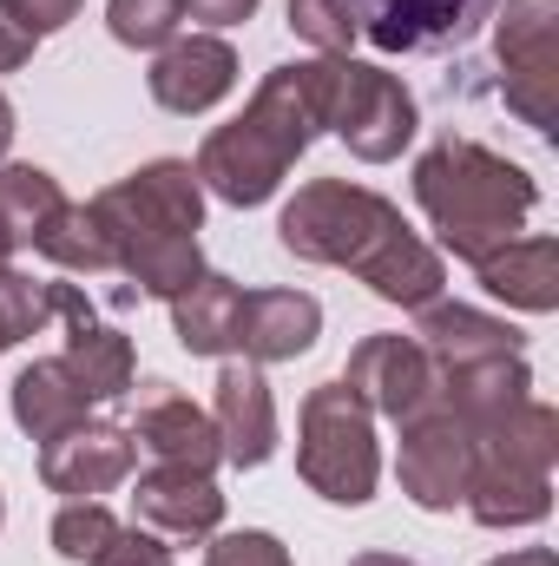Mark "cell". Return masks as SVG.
Here are the masks:
<instances>
[{
  "instance_id": "34",
  "label": "cell",
  "mask_w": 559,
  "mask_h": 566,
  "mask_svg": "<svg viewBox=\"0 0 559 566\" xmlns=\"http://www.w3.org/2000/svg\"><path fill=\"white\" fill-rule=\"evenodd\" d=\"M27 60H33V33L0 7V73H13V66H27Z\"/></svg>"
},
{
  "instance_id": "19",
  "label": "cell",
  "mask_w": 559,
  "mask_h": 566,
  "mask_svg": "<svg viewBox=\"0 0 559 566\" xmlns=\"http://www.w3.org/2000/svg\"><path fill=\"white\" fill-rule=\"evenodd\" d=\"M474 271H481V290H487V296L547 316L559 303V238H514V244H500L494 258H481Z\"/></svg>"
},
{
  "instance_id": "5",
  "label": "cell",
  "mask_w": 559,
  "mask_h": 566,
  "mask_svg": "<svg viewBox=\"0 0 559 566\" xmlns=\"http://www.w3.org/2000/svg\"><path fill=\"white\" fill-rule=\"evenodd\" d=\"M389 231H402V211L382 191H362L349 178L303 185L277 218V238L289 258H303V264H342V271H356Z\"/></svg>"
},
{
  "instance_id": "13",
  "label": "cell",
  "mask_w": 559,
  "mask_h": 566,
  "mask_svg": "<svg viewBox=\"0 0 559 566\" xmlns=\"http://www.w3.org/2000/svg\"><path fill=\"white\" fill-rule=\"evenodd\" d=\"M133 396H139L133 441L158 454V468H198V474H211V468L224 461L218 422H211L191 396H178L171 382H133Z\"/></svg>"
},
{
  "instance_id": "25",
  "label": "cell",
  "mask_w": 559,
  "mask_h": 566,
  "mask_svg": "<svg viewBox=\"0 0 559 566\" xmlns=\"http://www.w3.org/2000/svg\"><path fill=\"white\" fill-rule=\"evenodd\" d=\"M60 211H66V198H60L53 171H40V165H0V224H7L13 244H33Z\"/></svg>"
},
{
  "instance_id": "18",
  "label": "cell",
  "mask_w": 559,
  "mask_h": 566,
  "mask_svg": "<svg viewBox=\"0 0 559 566\" xmlns=\"http://www.w3.org/2000/svg\"><path fill=\"white\" fill-rule=\"evenodd\" d=\"M481 527H534L553 507V474L540 468H507V461H474L467 474V501H461Z\"/></svg>"
},
{
  "instance_id": "27",
  "label": "cell",
  "mask_w": 559,
  "mask_h": 566,
  "mask_svg": "<svg viewBox=\"0 0 559 566\" xmlns=\"http://www.w3.org/2000/svg\"><path fill=\"white\" fill-rule=\"evenodd\" d=\"M106 27H113L119 46L158 53L165 40H178V27H184V0H106Z\"/></svg>"
},
{
  "instance_id": "39",
  "label": "cell",
  "mask_w": 559,
  "mask_h": 566,
  "mask_svg": "<svg viewBox=\"0 0 559 566\" xmlns=\"http://www.w3.org/2000/svg\"><path fill=\"white\" fill-rule=\"evenodd\" d=\"M13 251H20V244H13V238H7V224H0V271H7V258H13Z\"/></svg>"
},
{
  "instance_id": "24",
  "label": "cell",
  "mask_w": 559,
  "mask_h": 566,
  "mask_svg": "<svg viewBox=\"0 0 559 566\" xmlns=\"http://www.w3.org/2000/svg\"><path fill=\"white\" fill-rule=\"evenodd\" d=\"M33 251H40L46 264L73 271V277H106V271H113V244H106L93 205H66V211L33 238Z\"/></svg>"
},
{
  "instance_id": "1",
  "label": "cell",
  "mask_w": 559,
  "mask_h": 566,
  "mask_svg": "<svg viewBox=\"0 0 559 566\" xmlns=\"http://www.w3.org/2000/svg\"><path fill=\"white\" fill-rule=\"evenodd\" d=\"M415 205L428 211V224L441 231V244H447L461 264H481V258H494L500 244L520 238V224H527L534 205H540V185H534L514 158H500V151H487V145L447 133L441 145L421 151Z\"/></svg>"
},
{
  "instance_id": "8",
  "label": "cell",
  "mask_w": 559,
  "mask_h": 566,
  "mask_svg": "<svg viewBox=\"0 0 559 566\" xmlns=\"http://www.w3.org/2000/svg\"><path fill=\"white\" fill-rule=\"evenodd\" d=\"M342 389L369 409V416H389V422H415L421 409L441 402V369L428 363L415 336H362L349 369H342Z\"/></svg>"
},
{
  "instance_id": "15",
  "label": "cell",
  "mask_w": 559,
  "mask_h": 566,
  "mask_svg": "<svg viewBox=\"0 0 559 566\" xmlns=\"http://www.w3.org/2000/svg\"><path fill=\"white\" fill-rule=\"evenodd\" d=\"M323 329V303L309 290H244L238 296V356L244 363H296Z\"/></svg>"
},
{
  "instance_id": "7",
  "label": "cell",
  "mask_w": 559,
  "mask_h": 566,
  "mask_svg": "<svg viewBox=\"0 0 559 566\" xmlns=\"http://www.w3.org/2000/svg\"><path fill=\"white\" fill-rule=\"evenodd\" d=\"M494 53L507 73V106L547 133L559 113V0H507L494 20Z\"/></svg>"
},
{
  "instance_id": "31",
  "label": "cell",
  "mask_w": 559,
  "mask_h": 566,
  "mask_svg": "<svg viewBox=\"0 0 559 566\" xmlns=\"http://www.w3.org/2000/svg\"><path fill=\"white\" fill-rule=\"evenodd\" d=\"M204 566H296V560L283 554L277 534H257V527H244V534H224V541H211Z\"/></svg>"
},
{
  "instance_id": "35",
  "label": "cell",
  "mask_w": 559,
  "mask_h": 566,
  "mask_svg": "<svg viewBox=\"0 0 559 566\" xmlns=\"http://www.w3.org/2000/svg\"><path fill=\"white\" fill-rule=\"evenodd\" d=\"M251 13H257V0H184V20H211V27H238Z\"/></svg>"
},
{
  "instance_id": "11",
  "label": "cell",
  "mask_w": 559,
  "mask_h": 566,
  "mask_svg": "<svg viewBox=\"0 0 559 566\" xmlns=\"http://www.w3.org/2000/svg\"><path fill=\"white\" fill-rule=\"evenodd\" d=\"M356 33L382 53H447L461 46L494 0H349Z\"/></svg>"
},
{
  "instance_id": "10",
  "label": "cell",
  "mask_w": 559,
  "mask_h": 566,
  "mask_svg": "<svg viewBox=\"0 0 559 566\" xmlns=\"http://www.w3.org/2000/svg\"><path fill=\"white\" fill-rule=\"evenodd\" d=\"M133 461H139L133 428L93 422V416L80 428H66V434H53V441H40V481H46L53 494H66V501H99V494H113V488L133 474Z\"/></svg>"
},
{
  "instance_id": "29",
  "label": "cell",
  "mask_w": 559,
  "mask_h": 566,
  "mask_svg": "<svg viewBox=\"0 0 559 566\" xmlns=\"http://www.w3.org/2000/svg\"><path fill=\"white\" fill-rule=\"evenodd\" d=\"M46 316H60V283H33V277H20V271H0V323H7L13 343L40 336Z\"/></svg>"
},
{
  "instance_id": "12",
  "label": "cell",
  "mask_w": 559,
  "mask_h": 566,
  "mask_svg": "<svg viewBox=\"0 0 559 566\" xmlns=\"http://www.w3.org/2000/svg\"><path fill=\"white\" fill-rule=\"evenodd\" d=\"M151 99L165 106V113H211L231 86H238V53H231V40H218V33H178V40H165L158 46V60H151Z\"/></svg>"
},
{
  "instance_id": "17",
  "label": "cell",
  "mask_w": 559,
  "mask_h": 566,
  "mask_svg": "<svg viewBox=\"0 0 559 566\" xmlns=\"http://www.w3.org/2000/svg\"><path fill=\"white\" fill-rule=\"evenodd\" d=\"M415 343L428 349L434 369H467V363H494V356H520V329L494 323L467 303H421L415 310Z\"/></svg>"
},
{
  "instance_id": "16",
  "label": "cell",
  "mask_w": 559,
  "mask_h": 566,
  "mask_svg": "<svg viewBox=\"0 0 559 566\" xmlns=\"http://www.w3.org/2000/svg\"><path fill=\"white\" fill-rule=\"evenodd\" d=\"M133 514L158 541H204L224 521V494L198 468H151L139 481V494H133Z\"/></svg>"
},
{
  "instance_id": "3",
  "label": "cell",
  "mask_w": 559,
  "mask_h": 566,
  "mask_svg": "<svg viewBox=\"0 0 559 566\" xmlns=\"http://www.w3.org/2000/svg\"><path fill=\"white\" fill-rule=\"evenodd\" d=\"M309 86H316L323 126L349 145L356 158L389 165V158H402V145L415 139V126H421L415 99H409V86L395 73L362 66L349 53H323V60H309Z\"/></svg>"
},
{
  "instance_id": "37",
  "label": "cell",
  "mask_w": 559,
  "mask_h": 566,
  "mask_svg": "<svg viewBox=\"0 0 559 566\" xmlns=\"http://www.w3.org/2000/svg\"><path fill=\"white\" fill-rule=\"evenodd\" d=\"M7 145H13V106H7V93H0V158H7Z\"/></svg>"
},
{
  "instance_id": "14",
  "label": "cell",
  "mask_w": 559,
  "mask_h": 566,
  "mask_svg": "<svg viewBox=\"0 0 559 566\" xmlns=\"http://www.w3.org/2000/svg\"><path fill=\"white\" fill-rule=\"evenodd\" d=\"M211 422H218V448H224L231 468L271 461V448H277V402H271V382H264L257 363L224 356L218 396H211Z\"/></svg>"
},
{
  "instance_id": "40",
  "label": "cell",
  "mask_w": 559,
  "mask_h": 566,
  "mask_svg": "<svg viewBox=\"0 0 559 566\" xmlns=\"http://www.w3.org/2000/svg\"><path fill=\"white\" fill-rule=\"evenodd\" d=\"M7 349H13V336H7V323H0V356H7Z\"/></svg>"
},
{
  "instance_id": "30",
  "label": "cell",
  "mask_w": 559,
  "mask_h": 566,
  "mask_svg": "<svg viewBox=\"0 0 559 566\" xmlns=\"http://www.w3.org/2000/svg\"><path fill=\"white\" fill-rule=\"evenodd\" d=\"M289 27H296L316 53H349V46L362 40L349 0H289Z\"/></svg>"
},
{
  "instance_id": "38",
  "label": "cell",
  "mask_w": 559,
  "mask_h": 566,
  "mask_svg": "<svg viewBox=\"0 0 559 566\" xmlns=\"http://www.w3.org/2000/svg\"><path fill=\"white\" fill-rule=\"evenodd\" d=\"M349 566H415V560H402V554H356Z\"/></svg>"
},
{
  "instance_id": "21",
  "label": "cell",
  "mask_w": 559,
  "mask_h": 566,
  "mask_svg": "<svg viewBox=\"0 0 559 566\" xmlns=\"http://www.w3.org/2000/svg\"><path fill=\"white\" fill-rule=\"evenodd\" d=\"M60 369L86 389V402H119V396H133V343H126L119 329L93 323V316H73V323H66V356H60Z\"/></svg>"
},
{
  "instance_id": "6",
  "label": "cell",
  "mask_w": 559,
  "mask_h": 566,
  "mask_svg": "<svg viewBox=\"0 0 559 566\" xmlns=\"http://www.w3.org/2000/svg\"><path fill=\"white\" fill-rule=\"evenodd\" d=\"M93 218H99V231H106V244H113V271H126L133 290H145V296H165V303H171L184 283L204 277L198 238L178 231L133 178L113 185V191H99V198H93Z\"/></svg>"
},
{
  "instance_id": "9",
  "label": "cell",
  "mask_w": 559,
  "mask_h": 566,
  "mask_svg": "<svg viewBox=\"0 0 559 566\" xmlns=\"http://www.w3.org/2000/svg\"><path fill=\"white\" fill-rule=\"evenodd\" d=\"M395 474H402V494L428 507V514H447L467 501V474H474V434L454 422L441 402L421 409L415 422H402V454H395Z\"/></svg>"
},
{
  "instance_id": "2",
  "label": "cell",
  "mask_w": 559,
  "mask_h": 566,
  "mask_svg": "<svg viewBox=\"0 0 559 566\" xmlns=\"http://www.w3.org/2000/svg\"><path fill=\"white\" fill-rule=\"evenodd\" d=\"M323 133L316 113V86H309V60L303 66H277L257 99L244 106V119L218 126L204 151H198V185L218 191L224 205H264L283 185V171L309 151V139Z\"/></svg>"
},
{
  "instance_id": "28",
  "label": "cell",
  "mask_w": 559,
  "mask_h": 566,
  "mask_svg": "<svg viewBox=\"0 0 559 566\" xmlns=\"http://www.w3.org/2000/svg\"><path fill=\"white\" fill-rule=\"evenodd\" d=\"M113 534H119V521H113L99 501H66L60 521H53V547H60V560H80V566L99 560V554L113 547Z\"/></svg>"
},
{
  "instance_id": "41",
  "label": "cell",
  "mask_w": 559,
  "mask_h": 566,
  "mask_svg": "<svg viewBox=\"0 0 559 566\" xmlns=\"http://www.w3.org/2000/svg\"><path fill=\"white\" fill-rule=\"evenodd\" d=\"M0 521H7V507H0Z\"/></svg>"
},
{
  "instance_id": "36",
  "label": "cell",
  "mask_w": 559,
  "mask_h": 566,
  "mask_svg": "<svg viewBox=\"0 0 559 566\" xmlns=\"http://www.w3.org/2000/svg\"><path fill=\"white\" fill-rule=\"evenodd\" d=\"M487 566H559L553 547H514V554H500V560H487Z\"/></svg>"
},
{
  "instance_id": "23",
  "label": "cell",
  "mask_w": 559,
  "mask_h": 566,
  "mask_svg": "<svg viewBox=\"0 0 559 566\" xmlns=\"http://www.w3.org/2000/svg\"><path fill=\"white\" fill-rule=\"evenodd\" d=\"M86 389L60 369V356L53 363H33V369H20V382H13V422L27 428L33 441H53V434H66V428L86 422Z\"/></svg>"
},
{
  "instance_id": "26",
  "label": "cell",
  "mask_w": 559,
  "mask_h": 566,
  "mask_svg": "<svg viewBox=\"0 0 559 566\" xmlns=\"http://www.w3.org/2000/svg\"><path fill=\"white\" fill-rule=\"evenodd\" d=\"M133 185H139L178 231L198 238V224H204V185H198V171H191L184 158H158V165H145V171H133Z\"/></svg>"
},
{
  "instance_id": "32",
  "label": "cell",
  "mask_w": 559,
  "mask_h": 566,
  "mask_svg": "<svg viewBox=\"0 0 559 566\" xmlns=\"http://www.w3.org/2000/svg\"><path fill=\"white\" fill-rule=\"evenodd\" d=\"M93 566H171V547H165L151 527H119L113 547H106Z\"/></svg>"
},
{
  "instance_id": "4",
  "label": "cell",
  "mask_w": 559,
  "mask_h": 566,
  "mask_svg": "<svg viewBox=\"0 0 559 566\" xmlns=\"http://www.w3.org/2000/svg\"><path fill=\"white\" fill-rule=\"evenodd\" d=\"M296 474L336 501V507H362L382 481V448H376V416L342 389L323 382L303 396V434H296Z\"/></svg>"
},
{
  "instance_id": "22",
  "label": "cell",
  "mask_w": 559,
  "mask_h": 566,
  "mask_svg": "<svg viewBox=\"0 0 559 566\" xmlns=\"http://www.w3.org/2000/svg\"><path fill=\"white\" fill-rule=\"evenodd\" d=\"M238 296H244V283L218 277V271H204L198 283H184V290L171 296V329H178V343H184L191 356H231V343H238Z\"/></svg>"
},
{
  "instance_id": "20",
  "label": "cell",
  "mask_w": 559,
  "mask_h": 566,
  "mask_svg": "<svg viewBox=\"0 0 559 566\" xmlns=\"http://www.w3.org/2000/svg\"><path fill=\"white\" fill-rule=\"evenodd\" d=\"M356 277L369 283L382 303L421 310V303H434V296H441L447 271H441V251H434V244H421L415 231L402 224V231H389V238H382V244L356 264Z\"/></svg>"
},
{
  "instance_id": "33",
  "label": "cell",
  "mask_w": 559,
  "mask_h": 566,
  "mask_svg": "<svg viewBox=\"0 0 559 566\" xmlns=\"http://www.w3.org/2000/svg\"><path fill=\"white\" fill-rule=\"evenodd\" d=\"M0 7H7V13L33 33V40H46V33H60V27H66L86 0H0Z\"/></svg>"
}]
</instances>
